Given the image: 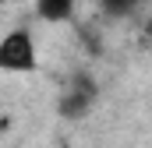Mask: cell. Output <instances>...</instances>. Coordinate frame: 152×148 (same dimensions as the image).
<instances>
[{
  "mask_svg": "<svg viewBox=\"0 0 152 148\" xmlns=\"http://www.w3.org/2000/svg\"><path fill=\"white\" fill-rule=\"evenodd\" d=\"M36 14L42 21H67L75 14V0H36Z\"/></svg>",
  "mask_w": 152,
  "mask_h": 148,
  "instance_id": "obj_3",
  "label": "cell"
},
{
  "mask_svg": "<svg viewBox=\"0 0 152 148\" xmlns=\"http://www.w3.org/2000/svg\"><path fill=\"white\" fill-rule=\"evenodd\" d=\"M92 106H96V81L85 78V74H78L75 81L60 92V99H57V113L64 120H81Z\"/></svg>",
  "mask_w": 152,
  "mask_h": 148,
  "instance_id": "obj_2",
  "label": "cell"
},
{
  "mask_svg": "<svg viewBox=\"0 0 152 148\" xmlns=\"http://www.w3.org/2000/svg\"><path fill=\"white\" fill-rule=\"evenodd\" d=\"M0 71L32 74L36 71V39L28 28H11L0 39Z\"/></svg>",
  "mask_w": 152,
  "mask_h": 148,
  "instance_id": "obj_1",
  "label": "cell"
}]
</instances>
